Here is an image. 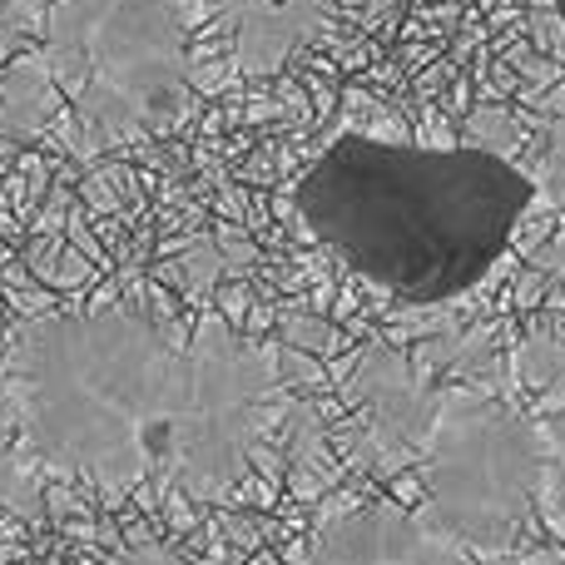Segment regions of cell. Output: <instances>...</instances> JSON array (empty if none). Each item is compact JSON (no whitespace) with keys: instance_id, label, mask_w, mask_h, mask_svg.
Instances as JSON below:
<instances>
[{"instance_id":"9c48e42d","label":"cell","mask_w":565,"mask_h":565,"mask_svg":"<svg viewBox=\"0 0 565 565\" xmlns=\"http://www.w3.org/2000/svg\"><path fill=\"white\" fill-rule=\"evenodd\" d=\"M551 6H556V15H561V20H565V0H551Z\"/></svg>"},{"instance_id":"7a4b0ae2","label":"cell","mask_w":565,"mask_h":565,"mask_svg":"<svg viewBox=\"0 0 565 565\" xmlns=\"http://www.w3.org/2000/svg\"><path fill=\"white\" fill-rule=\"evenodd\" d=\"M536 194V179L491 149L338 135L298 179L292 214L372 288L431 308L501 264Z\"/></svg>"},{"instance_id":"5b68a950","label":"cell","mask_w":565,"mask_h":565,"mask_svg":"<svg viewBox=\"0 0 565 565\" xmlns=\"http://www.w3.org/2000/svg\"><path fill=\"white\" fill-rule=\"evenodd\" d=\"M308 565H531L511 556H477L441 541L427 521L397 507H358L332 516L308 551Z\"/></svg>"},{"instance_id":"ba28073f","label":"cell","mask_w":565,"mask_h":565,"mask_svg":"<svg viewBox=\"0 0 565 565\" xmlns=\"http://www.w3.org/2000/svg\"><path fill=\"white\" fill-rule=\"evenodd\" d=\"M536 189H546V199L565 214V119L556 125V135H551V145H546V159H541V184Z\"/></svg>"},{"instance_id":"52a82bcc","label":"cell","mask_w":565,"mask_h":565,"mask_svg":"<svg viewBox=\"0 0 565 565\" xmlns=\"http://www.w3.org/2000/svg\"><path fill=\"white\" fill-rule=\"evenodd\" d=\"M546 501L565 516V412L546 427Z\"/></svg>"},{"instance_id":"8992f818","label":"cell","mask_w":565,"mask_h":565,"mask_svg":"<svg viewBox=\"0 0 565 565\" xmlns=\"http://www.w3.org/2000/svg\"><path fill=\"white\" fill-rule=\"evenodd\" d=\"M338 6L342 0H218L234 40V65L244 75H274L328 25Z\"/></svg>"},{"instance_id":"6da1fadb","label":"cell","mask_w":565,"mask_h":565,"mask_svg":"<svg viewBox=\"0 0 565 565\" xmlns=\"http://www.w3.org/2000/svg\"><path fill=\"white\" fill-rule=\"evenodd\" d=\"M274 358L228 322L139 308L35 318L0 362L15 451L105 497H228L274 417Z\"/></svg>"},{"instance_id":"277c9868","label":"cell","mask_w":565,"mask_h":565,"mask_svg":"<svg viewBox=\"0 0 565 565\" xmlns=\"http://www.w3.org/2000/svg\"><path fill=\"white\" fill-rule=\"evenodd\" d=\"M546 427L497 397H447L427 427V526L501 556L546 501Z\"/></svg>"},{"instance_id":"3957f363","label":"cell","mask_w":565,"mask_h":565,"mask_svg":"<svg viewBox=\"0 0 565 565\" xmlns=\"http://www.w3.org/2000/svg\"><path fill=\"white\" fill-rule=\"evenodd\" d=\"M35 70L95 149L159 135L189 105L179 0H40Z\"/></svg>"}]
</instances>
